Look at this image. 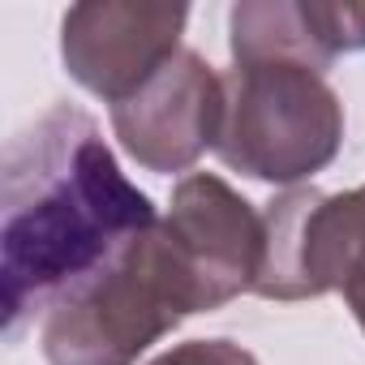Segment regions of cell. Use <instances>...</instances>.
Returning <instances> with one entry per match:
<instances>
[{"mask_svg":"<svg viewBox=\"0 0 365 365\" xmlns=\"http://www.w3.org/2000/svg\"><path fill=\"white\" fill-rule=\"evenodd\" d=\"M155 224L150 198L120 172L99 125L73 103H52L5 146V331L18 335L35 309H48L69 284L99 271L129 237Z\"/></svg>","mask_w":365,"mask_h":365,"instance_id":"1","label":"cell"},{"mask_svg":"<svg viewBox=\"0 0 365 365\" xmlns=\"http://www.w3.org/2000/svg\"><path fill=\"white\" fill-rule=\"evenodd\" d=\"M190 314L202 301L159 220L48 305L39 344L48 365H133Z\"/></svg>","mask_w":365,"mask_h":365,"instance_id":"2","label":"cell"},{"mask_svg":"<svg viewBox=\"0 0 365 365\" xmlns=\"http://www.w3.org/2000/svg\"><path fill=\"white\" fill-rule=\"evenodd\" d=\"M344 142V103L327 73L297 61H250L224 73L215 155L267 185H297L322 172Z\"/></svg>","mask_w":365,"mask_h":365,"instance_id":"3","label":"cell"},{"mask_svg":"<svg viewBox=\"0 0 365 365\" xmlns=\"http://www.w3.org/2000/svg\"><path fill=\"white\" fill-rule=\"evenodd\" d=\"M356 284H365V185L348 194L297 185L267 202L258 297L309 301Z\"/></svg>","mask_w":365,"mask_h":365,"instance_id":"4","label":"cell"},{"mask_svg":"<svg viewBox=\"0 0 365 365\" xmlns=\"http://www.w3.org/2000/svg\"><path fill=\"white\" fill-rule=\"evenodd\" d=\"M185 22V5L86 0L61 22V56L78 86L116 108L180 52Z\"/></svg>","mask_w":365,"mask_h":365,"instance_id":"5","label":"cell"},{"mask_svg":"<svg viewBox=\"0 0 365 365\" xmlns=\"http://www.w3.org/2000/svg\"><path fill=\"white\" fill-rule=\"evenodd\" d=\"M224 120V78L180 48L146 86L112 108V129L146 172H185L215 150Z\"/></svg>","mask_w":365,"mask_h":365,"instance_id":"6","label":"cell"},{"mask_svg":"<svg viewBox=\"0 0 365 365\" xmlns=\"http://www.w3.org/2000/svg\"><path fill=\"white\" fill-rule=\"evenodd\" d=\"M163 228L185 262L202 314L254 292L262 267V215L215 172H194L172 190Z\"/></svg>","mask_w":365,"mask_h":365,"instance_id":"7","label":"cell"},{"mask_svg":"<svg viewBox=\"0 0 365 365\" xmlns=\"http://www.w3.org/2000/svg\"><path fill=\"white\" fill-rule=\"evenodd\" d=\"M228 43H232V65L297 61L327 73L335 61L309 26L305 0H241L228 14Z\"/></svg>","mask_w":365,"mask_h":365,"instance_id":"8","label":"cell"},{"mask_svg":"<svg viewBox=\"0 0 365 365\" xmlns=\"http://www.w3.org/2000/svg\"><path fill=\"white\" fill-rule=\"evenodd\" d=\"M309 26L318 43L339 56V52H365V5H327V0H305Z\"/></svg>","mask_w":365,"mask_h":365,"instance_id":"9","label":"cell"},{"mask_svg":"<svg viewBox=\"0 0 365 365\" xmlns=\"http://www.w3.org/2000/svg\"><path fill=\"white\" fill-rule=\"evenodd\" d=\"M150 365H258V361L250 348H241L232 339H190V344L168 348Z\"/></svg>","mask_w":365,"mask_h":365,"instance_id":"10","label":"cell"},{"mask_svg":"<svg viewBox=\"0 0 365 365\" xmlns=\"http://www.w3.org/2000/svg\"><path fill=\"white\" fill-rule=\"evenodd\" d=\"M348 297V309H352V318L361 322V331H365V284H356L352 292H344Z\"/></svg>","mask_w":365,"mask_h":365,"instance_id":"11","label":"cell"}]
</instances>
